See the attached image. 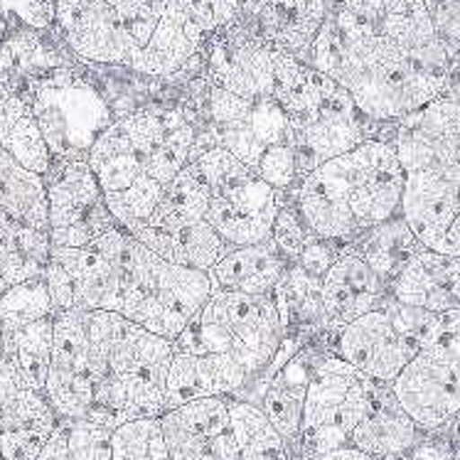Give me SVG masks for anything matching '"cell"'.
<instances>
[{"instance_id": "cell-24", "label": "cell", "mask_w": 460, "mask_h": 460, "mask_svg": "<svg viewBox=\"0 0 460 460\" xmlns=\"http://www.w3.org/2000/svg\"><path fill=\"white\" fill-rule=\"evenodd\" d=\"M392 296L399 303L438 315L460 308V259L423 249L396 276Z\"/></svg>"}, {"instance_id": "cell-38", "label": "cell", "mask_w": 460, "mask_h": 460, "mask_svg": "<svg viewBox=\"0 0 460 460\" xmlns=\"http://www.w3.org/2000/svg\"><path fill=\"white\" fill-rule=\"evenodd\" d=\"M315 236L296 209L291 192H279V212L271 226V242L279 246V252L286 256V261L296 263L301 259L303 249L313 242Z\"/></svg>"}, {"instance_id": "cell-29", "label": "cell", "mask_w": 460, "mask_h": 460, "mask_svg": "<svg viewBox=\"0 0 460 460\" xmlns=\"http://www.w3.org/2000/svg\"><path fill=\"white\" fill-rule=\"evenodd\" d=\"M0 212L49 234L45 178L22 168L3 146H0Z\"/></svg>"}, {"instance_id": "cell-47", "label": "cell", "mask_w": 460, "mask_h": 460, "mask_svg": "<svg viewBox=\"0 0 460 460\" xmlns=\"http://www.w3.org/2000/svg\"><path fill=\"white\" fill-rule=\"evenodd\" d=\"M263 3H266V0H242V15H244V18H252V15H256V13L261 10Z\"/></svg>"}, {"instance_id": "cell-35", "label": "cell", "mask_w": 460, "mask_h": 460, "mask_svg": "<svg viewBox=\"0 0 460 460\" xmlns=\"http://www.w3.org/2000/svg\"><path fill=\"white\" fill-rule=\"evenodd\" d=\"M207 205H209V192H207L205 182L188 165L178 178L172 180V185L165 190V195L160 199L158 209L143 225L165 229V232H175V229H182V226L205 222Z\"/></svg>"}, {"instance_id": "cell-12", "label": "cell", "mask_w": 460, "mask_h": 460, "mask_svg": "<svg viewBox=\"0 0 460 460\" xmlns=\"http://www.w3.org/2000/svg\"><path fill=\"white\" fill-rule=\"evenodd\" d=\"M279 49L259 35L246 18L209 35L202 45V76L207 84L242 99H273Z\"/></svg>"}, {"instance_id": "cell-32", "label": "cell", "mask_w": 460, "mask_h": 460, "mask_svg": "<svg viewBox=\"0 0 460 460\" xmlns=\"http://www.w3.org/2000/svg\"><path fill=\"white\" fill-rule=\"evenodd\" d=\"M55 348V315L18 330H3V358L18 369L22 382L45 394Z\"/></svg>"}, {"instance_id": "cell-33", "label": "cell", "mask_w": 460, "mask_h": 460, "mask_svg": "<svg viewBox=\"0 0 460 460\" xmlns=\"http://www.w3.org/2000/svg\"><path fill=\"white\" fill-rule=\"evenodd\" d=\"M271 296L286 335H303L308 330L323 332V281L308 276L298 263L288 266Z\"/></svg>"}, {"instance_id": "cell-21", "label": "cell", "mask_w": 460, "mask_h": 460, "mask_svg": "<svg viewBox=\"0 0 460 460\" xmlns=\"http://www.w3.org/2000/svg\"><path fill=\"white\" fill-rule=\"evenodd\" d=\"M423 436L426 433L404 411V406L399 404L392 385L375 382L369 409L358 429L352 431L349 446L379 460H402Z\"/></svg>"}, {"instance_id": "cell-48", "label": "cell", "mask_w": 460, "mask_h": 460, "mask_svg": "<svg viewBox=\"0 0 460 460\" xmlns=\"http://www.w3.org/2000/svg\"><path fill=\"white\" fill-rule=\"evenodd\" d=\"M453 429H456V433H458V438H460V416L456 419V423H453Z\"/></svg>"}, {"instance_id": "cell-46", "label": "cell", "mask_w": 460, "mask_h": 460, "mask_svg": "<svg viewBox=\"0 0 460 460\" xmlns=\"http://www.w3.org/2000/svg\"><path fill=\"white\" fill-rule=\"evenodd\" d=\"M443 96H448L456 103H460V66H456L451 72V79H448V84H446V92Z\"/></svg>"}, {"instance_id": "cell-2", "label": "cell", "mask_w": 460, "mask_h": 460, "mask_svg": "<svg viewBox=\"0 0 460 460\" xmlns=\"http://www.w3.org/2000/svg\"><path fill=\"white\" fill-rule=\"evenodd\" d=\"M404 185L394 148L369 138L305 175L291 198L310 234L349 246L367 229L402 215Z\"/></svg>"}, {"instance_id": "cell-43", "label": "cell", "mask_w": 460, "mask_h": 460, "mask_svg": "<svg viewBox=\"0 0 460 460\" xmlns=\"http://www.w3.org/2000/svg\"><path fill=\"white\" fill-rule=\"evenodd\" d=\"M66 448H69V423L59 419L55 433L49 436V441L35 460H66Z\"/></svg>"}, {"instance_id": "cell-23", "label": "cell", "mask_w": 460, "mask_h": 460, "mask_svg": "<svg viewBox=\"0 0 460 460\" xmlns=\"http://www.w3.org/2000/svg\"><path fill=\"white\" fill-rule=\"evenodd\" d=\"M332 10V0H266L261 10L246 20L273 48L308 62L310 48Z\"/></svg>"}, {"instance_id": "cell-44", "label": "cell", "mask_w": 460, "mask_h": 460, "mask_svg": "<svg viewBox=\"0 0 460 460\" xmlns=\"http://www.w3.org/2000/svg\"><path fill=\"white\" fill-rule=\"evenodd\" d=\"M438 254H448L460 259V212L456 215V219L448 226V232L443 236L441 246H438Z\"/></svg>"}, {"instance_id": "cell-7", "label": "cell", "mask_w": 460, "mask_h": 460, "mask_svg": "<svg viewBox=\"0 0 460 460\" xmlns=\"http://www.w3.org/2000/svg\"><path fill=\"white\" fill-rule=\"evenodd\" d=\"M446 330V315L399 303L394 296L335 332L332 352L372 382L392 385L404 367Z\"/></svg>"}, {"instance_id": "cell-25", "label": "cell", "mask_w": 460, "mask_h": 460, "mask_svg": "<svg viewBox=\"0 0 460 460\" xmlns=\"http://www.w3.org/2000/svg\"><path fill=\"white\" fill-rule=\"evenodd\" d=\"M291 263L269 242L252 246H234L209 269L215 291H234L246 296H271Z\"/></svg>"}, {"instance_id": "cell-31", "label": "cell", "mask_w": 460, "mask_h": 460, "mask_svg": "<svg viewBox=\"0 0 460 460\" xmlns=\"http://www.w3.org/2000/svg\"><path fill=\"white\" fill-rule=\"evenodd\" d=\"M59 416L48 396L30 389L13 362L0 358V433L8 431H55Z\"/></svg>"}, {"instance_id": "cell-39", "label": "cell", "mask_w": 460, "mask_h": 460, "mask_svg": "<svg viewBox=\"0 0 460 460\" xmlns=\"http://www.w3.org/2000/svg\"><path fill=\"white\" fill-rule=\"evenodd\" d=\"M69 423V448L66 460H111V431L99 423L66 421Z\"/></svg>"}, {"instance_id": "cell-6", "label": "cell", "mask_w": 460, "mask_h": 460, "mask_svg": "<svg viewBox=\"0 0 460 460\" xmlns=\"http://www.w3.org/2000/svg\"><path fill=\"white\" fill-rule=\"evenodd\" d=\"M283 340L286 330L273 296L212 291L209 301L172 342V352L229 355L259 382Z\"/></svg>"}, {"instance_id": "cell-3", "label": "cell", "mask_w": 460, "mask_h": 460, "mask_svg": "<svg viewBox=\"0 0 460 460\" xmlns=\"http://www.w3.org/2000/svg\"><path fill=\"white\" fill-rule=\"evenodd\" d=\"M198 123L182 109H143L113 121L96 138L86 163L103 195H119L141 180L168 190L195 158Z\"/></svg>"}, {"instance_id": "cell-28", "label": "cell", "mask_w": 460, "mask_h": 460, "mask_svg": "<svg viewBox=\"0 0 460 460\" xmlns=\"http://www.w3.org/2000/svg\"><path fill=\"white\" fill-rule=\"evenodd\" d=\"M205 42L207 40L192 25L165 10L151 42L136 55L131 69L151 76H175L192 65Z\"/></svg>"}, {"instance_id": "cell-17", "label": "cell", "mask_w": 460, "mask_h": 460, "mask_svg": "<svg viewBox=\"0 0 460 460\" xmlns=\"http://www.w3.org/2000/svg\"><path fill=\"white\" fill-rule=\"evenodd\" d=\"M57 13L66 42L89 62L131 66L141 52L121 15L106 0H62L57 3Z\"/></svg>"}, {"instance_id": "cell-37", "label": "cell", "mask_w": 460, "mask_h": 460, "mask_svg": "<svg viewBox=\"0 0 460 460\" xmlns=\"http://www.w3.org/2000/svg\"><path fill=\"white\" fill-rule=\"evenodd\" d=\"M111 460H172L160 419H133L113 429Z\"/></svg>"}, {"instance_id": "cell-20", "label": "cell", "mask_w": 460, "mask_h": 460, "mask_svg": "<svg viewBox=\"0 0 460 460\" xmlns=\"http://www.w3.org/2000/svg\"><path fill=\"white\" fill-rule=\"evenodd\" d=\"M254 376L229 355L172 352L168 372V409L207 396H242Z\"/></svg>"}, {"instance_id": "cell-36", "label": "cell", "mask_w": 460, "mask_h": 460, "mask_svg": "<svg viewBox=\"0 0 460 460\" xmlns=\"http://www.w3.org/2000/svg\"><path fill=\"white\" fill-rule=\"evenodd\" d=\"M55 305L49 298L45 279H30L13 286L0 296V325L3 330H18L38 320L52 318Z\"/></svg>"}, {"instance_id": "cell-14", "label": "cell", "mask_w": 460, "mask_h": 460, "mask_svg": "<svg viewBox=\"0 0 460 460\" xmlns=\"http://www.w3.org/2000/svg\"><path fill=\"white\" fill-rule=\"evenodd\" d=\"M389 146L406 172L460 168V103L441 94L399 119Z\"/></svg>"}, {"instance_id": "cell-26", "label": "cell", "mask_w": 460, "mask_h": 460, "mask_svg": "<svg viewBox=\"0 0 460 460\" xmlns=\"http://www.w3.org/2000/svg\"><path fill=\"white\" fill-rule=\"evenodd\" d=\"M126 232L168 263H175V266H182V269H195V271L202 273H209V269L226 252H232V246L226 244L225 239L217 234L207 222L182 226V229H175V232H165V229H155V226L146 225H136L131 229H126Z\"/></svg>"}, {"instance_id": "cell-18", "label": "cell", "mask_w": 460, "mask_h": 460, "mask_svg": "<svg viewBox=\"0 0 460 460\" xmlns=\"http://www.w3.org/2000/svg\"><path fill=\"white\" fill-rule=\"evenodd\" d=\"M386 296H392L389 286L352 246H345L323 279V332L335 335L345 325L379 308Z\"/></svg>"}, {"instance_id": "cell-41", "label": "cell", "mask_w": 460, "mask_h": 460, "mask_svg": "<svg viewBox=\"0 0 460 460\" xmlns=\"http://www.w3.org/2000/svg\"><path fill=\"white\" fill-rule=\"evenodd\" d=\"M342 249H345V246L338 244V242H328V239H318V236H315V239L303 249L301 259L296 263H298L308 276L323 281V279L328 276L330 269H332V263L338 261V256Z\"/></svg>"}, {"instance_id": "cell-40", "label": "cell", "mask_w": 460, "mask_h": 460, "mask_svg": "<svg viewBox=\"0 0 460 460\" xmlns=\"http://www.w3.org/2000/svg\"><path fill=\"white\" fill-rule=\"evenodd\" d=\"M259 178L271 185L276 192H293L301 182V175H298V163H296V153H293L291 146H271L269 151L263 153L261 160H259Z\"/></svg>"}, {"instance_id": "cell-15", "label": "cell", "mask_w": 460, "mask_h": 460, "mask_svg": "<svg viewBox=\"0 0 460 460\" xmlns=\"http://www.w3.org/2000/svg\"><path fill=\"white\" fill-rule=\"evenodd\" d=\"M45 396L62 421H79L92 411L94 376L89 367L82 310L55 313V348Z\"/></svg>"}, {"instance_id": "cell-9", "label": "cell", "mask_w": 460, "mask_h": 460, "mask_svg": "<svg viewBox=\"0 0 460 460\" xmlns=\"http://www.w3.org/2000/svg\"><path fill=\"white\" fill-rule=\"evenodd\" d=\"M372 389L375 382L335 352L320 355L303 406L298 451L315 460L323 453L348 446L369 409Z\"/></svg>"}, {"instance_id": "cell-34", "label": "cell", "mask_w": 460, "mask_h": 460, "mask_svg": "<svg viewBox=\"0 0 460 460\" xmlns=\"http://www.w3.org/2000/svg\"><path fill=\"white\" fill-rule=\"evenodd\" d=\"M229 416L242 460H291V448L254 402L229 396Z\"/></svg>"}, {"instance_id": "cell-10", "label": "cell", "mask_w": 460, "mask_h": 460, "mask_svg": "<svg viewBox=\"0 0 460 460\" xmlns=\"http://www.w3.org/2000/svg\"><path fill=\"white\" fill-rule=\"evenodd\" d=\"M392 392L423 433L448 429L460 416V332L429 342L392 382Z\"/></svg>"}, {"instance_id": "cell-27", "label": "cell", "mask_w": 460, "mask_h": 460, "mask_svg": "<svg viewBox=\"0 0 460 460\" xmlns=\"http://www.w3.org/2000/svg\"><path fill=\"white\" fill-rule=\"evenodd\" d=\"M0 146L18 160L22 168L38 175H48L52 168V153L40 131L38 119L22 96L0 84Z\"/></svg>"}, {"instance_id": "cell-30", "label": "cell", "mask_w": 460, "mask_h": 460, "mask_svg": "<svg viewBox=\"0 0 460 460\" xmlns=\"http://www.w3.org/2000/svg\"><path fill=\"white\" fill-rule=\"evenodd\" d=\"M349 246L372 266V271L389 286V291H392L396 276L404 271L406 263L426 249L409 229L402 215L389 219L385 225L367 229L365 234Z\"/></svg>"}, {"instance_id": "cell-1", "label": "cell", "mask_w": 460, "mask_h": 460, "mask_svg": "<svg viewBox=\"0 0 460 460\" xmlns=\"http://www.w3.org/2000/svg\"><path fill=\"white\" fill-rule=\"evenodd\" d=\"M348 89L369 121H399L446 92L448 79L423 72L379 28L335 8L310 48L308 62Z\"/></svg>"}, {"instance_id": "cell-5", "label": "cell", "mask_w": 460, "mask_h": 460, "mask_svg": "<svg viewBox=\"0 0 460 460\" xmlns=\"http://www.w3.org/2000/svg\"><path fill=\"white\" fill-rule=\"evenodd\" d=\"M212 291L209 273L168 263L128 234L113 313L175 342Z\"/></svg>"}, {"instance_id": "cell-8", "label": "cell", "mask_w": 460, "mask_h": 460, "mask_svg": "<svg viewBox=\"0 0 460 460\" xmlns=\"http://www.w3.org/2000/svg\"><path fill=\"white\" fill-rule=\"evenodd\" d=\"M209 192L205 222L232 246L261 244L271 239L279 212V192L254 168L225 148H209L190 163Z\"/></svg>"}, {"instance_id": "cell-42", "label": "cell", "mask_w": 460, "mask_h": 460, "mask_svg": "<svg viewBox=\"0 0 460 460\" xmlns=\"http://www.w3.org/2000/svg\"><path fill=\"white\" fill-rule=\"evenodd\" d=\"M338 8L349 13L352 18L369 28H379L385 18V0H340Z\"/></svg>"}, {"instance_id": "cell-50", "label": "cell", "mask_w": 460, "mask_h": 460, "mask_svg": "<svg viewBox=\"0 0 460 460\" xmlns=\"http://www.w3.org/2000/svg\"><path fill=\"white\" fill-rule=\"evenodd\" d=\"M332 5H335V8H338V5H340V0H332Z\"/></svg>"}, {"instance_id": "cell-4", "label": "cell", "mask_w": 460, "mask_h": 460, "mask_svg": "<svg viewBox=\"0 0 460 460\" xmlns=\"http://www.w3.org/2000/svg\"><path fill=\"white\" fill-rule=\"evenodd\" d=\"M170 362V340L119 315L106 355V375L96 385L86 421L113 431L133 419H160L168 411Z\"/></svg>"}, {"instance_id": "cell-16", "label": "cell", "mask_w": 460, "mask_h": 460, "mask_svg": "<svg viewBox=\"0 0 460 460\" xmlns=\"http://www.w3.org/2000/svg\"><path fill=\"white\" fill-rule=\"evenodd\" d=\"M172 460H242L234 441L229 396H207L160 416Z\"/></svg>"}, {"instance_id": "cell-11", "label": "cell", "mask_w": 460, "mask_h": 460, "mask_svg": "<svg viewBox=\"0 0 460 460\" xmlns=\"http://www.w3.org/2000/svg\"><path fill=\"white\" fill-rule=\"evenodd\" d=\"M45 188L52 246H86L119 226L86 160H55Z\"/></svg>"}, {"instance_id": "cell-51", "label": "cell", "mask_w": 460, "mask_h": 460, "mask_svg": "<svg viewBox=\"0 0 460 460\" xmlns=\"http://www.w3.org/2000/svg\"><path fill=\"white\" fill-rule=\"evenodd\" d=\"M402 460H409V458H402Z\"/></svg>"}, {"instance_id": "cell-13", "label": "cell", "mask_w": 460, "mask_h": 460, "mask_svg": "<svg viewBox=\"0 0 460 460\" xmlns=\"http://www.w3.org/2000/svg\"><path fill=\"white\" fill-rule=\"evenodd\" d=\"M32 113L55 160H86L96 138L113 123L111 113L96 94L72 96L57 86L38 92Z\"/></svg>"}, {"instance_id": "cell-49", "label": "cell", "mask_w": 460, "mask_h": 460, "mask_svg": "<svg viewBox=\"0 0 460 460\" xmlns=\"http://www.w3.org/2000/svg\"><path fill=\"white\" fill-rule=\"evenodd\" d=\"M0 358H3V325H0Z\"/></svg>"}, {"instance_id": "cell-45", "label": "cell", "mask_w": 460, "mask_h": 460, "mask_svg": "<svg viewBox=\"0 0 460 460\" xmlns=\"http://www.w3.org/2000/svg\"><path fill=\"white\" fill-rule=\"evenodd\" d=\"M315 460H379L375 458V456H369V453L359 451V448H355V446H342V448H335V451H328L323 453L320 458Z\"/></svg>"}, {"instance_id": "cell-19", "label": "cell", "mask_w": 460, "mask_h": 460, "mask_svg": "<svg viewBox=\"0 0 460 460\" xmlns=\"http://www.w3.org/2000/svg\"><path fill=\"white\" fill-rule=\"evenodd\" d=\"M460 212V168L406 172L402 217L426 249L438 252Z\"/></svg>"}, {"instance_id": "cell-22", "label": "cell", "mask_w": 460, "mask_h": 460, "mask_svg": "<svg viewBox=\"0 0 460 460\" xmlns=\"http://www.w3.org/2000/svg\"><path fill=\"white\" fill-rule=\"evenodd\" d=\"M379 30L423 72L441 79L451 76V55L438 38L423 0H385V18Z\"/></svg>"}]
</instances>
